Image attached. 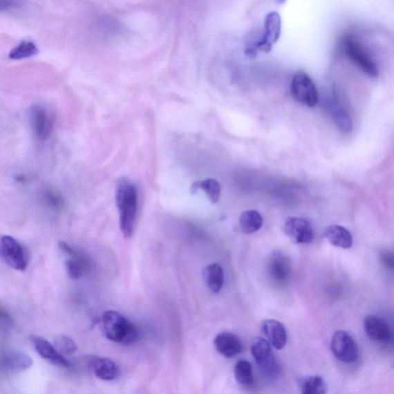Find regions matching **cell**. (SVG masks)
Here are the masks:
<instances>
[{
	"instance_id": "cell-21",
	"label": "cell",
	"mask_w": 394,
	"mask_h": 394,
	"mask_svg": "<svg viewBox=\"0 0 394 394\" xmlns=\"http://www.w3.org/2000/svg\"><path fill=\"white\" fill-rule=\"evenodd\" d=\"M66 269L71 279L77 280L89 270V263L86 258L76 250L70 259L66 261Z\"/></svg>"
},
{
	"instance_id": "cell-24",
	"label": "cell",
	"mask_w": 394,
	"mask_h": 394,
	"mask_svg": "<svg viewBox=\"0 0 394 394\" xmlns=\"http://www.w3.org/2000/svg\"><path fill=\"white\" fill-rule=\"evenodd\" d=\"M328 386L321 376L305 377L301 383V394H327Z\"/></svg>"
},
{
	"instance_id": "cell-9",
	"label": "cell",
	"mask_w": 394,
	"mask_h": 394,
	"mask_svg": "<svg viewBox=\"0 0 394 394\" xmlns=\"http://www.w3.org/2000/svg\"><path fill=\"white\" fill-rule=\"evenodd\" d=\"M328 110L332 122L343 133H349L353 130V118L341 93L337 88L332 90L328 101Z\"/></svg>"
},
{
	"instance_id": "cell-14",
	"label": "cell",
	"mask_w": 394,
	"mask_h": 394,
	"mask_svg": "<svg viewBox=\"0 0 394 394\" xmlns=\"http://www.w3.org/2000/svg\"><path fill=\"white\" fill-rule=\"evenodd\" d=\"M31 341L40 357L53 364L63 366L65 368H71V362L46 339L39 336H32Z\"/></svg>"
},
{
	"instance_id": "cell-25",
	"label": "cell",
	"mask_w": 394,
	"mask_h": 394,
	"mask_svg": "<svg viewBox=\"0 0 394 394\" xmlns=\"http://www.w3.org/2000/svg\"><path fill=\"white\" fill-rule=\"evenodd\" d=\"M234 377L237 382L244 386H249L254 383L252 366L244 359H241L234 366Z\"/></svg>"
},
{
	"instance_id": "cell-19",
	"label": "cell",
	"mask_w": 394,
	"mask_h": 394,
	"mask_svg": "<svg viewBox=\"0 0 394 394\" xmlns=\"http://www.w3.org/2000/svg\"><path fill=\"white\" fill-rule=\"evenodd\" d=\"M203 278H205L207 288L213 293H219L224 283L223 270L219 264L213 263L208 265L205 271H203Z\"/></svg>"
},
{
	"instance_id": "cell-29",
	"label": "cell",
	"mask_w": 394,
	"mask_h": 394,
	"mask_svg": "<svg viewBox=\"0 0 394 394\" xmlns=\"http://www.w3.org/2000/svg\"><path fill=\"white\" fill-rule=\"evenodd\" d=\"M12 325V319L8 310L0 308V329L3 330H9Z\"/></svg>"
},
{
	"instance_id": "cell-6",
	"label": "cell",
	"mask_w": 394,
	"mask_h": 394,
	"mask_svg": "<svg viewBox=\"0 0 394 394\" xmlns=\"http://www.w3.org/2000/svg\"><path fill=\"white\" fill-rule=\"evenodd\" d=\"M290 91L292 97L299 103L315 107L319 102V94L314 81L308 73L298 72L292 79Z\"/></svg>"
},
{
	"instance_id": "cell-10",
	"label": "cell",
	"mask_w": 394,
	"mask_h": 394,
	"mask_svg": "<svg viewBox=\"0 0 394 394\" xmlns=\"http://www.w3.org/2000/svg\"><path fill=\"white\" fill-rule=\"evenodd\" d=\"M283 232L297 244H308L314 239L310 223L301 217H288L283 223Z\"/></svg>"
},
{
	"instance_id": "cell-13",
	"label": "cell",
	"mask_w": 394,
	"mask_h": 394,
	"mask_svg": "<svg viewBox=\"0 0 394 394\" xmlns=\"http://www.w3.org/2000/svg\"><path fill=\"white\" fill-rule=\"evenodd\" d=\"M32 359L23 351L6 350L0 353V368L10 373H21L32 366Z\"/></svg>"
},
{
	"instance_id": "cell-16",
	"label": "cell",
	"mask_w": 394,
	"mask_h": 394,
	"mask_svg": "<svg viewBox=\"0 0 394 394\" xmlns=\"http://www.w3.org/2000/svg\"><path fill=\"white\" fill-rule=\"evenodd\" d=\"M261 330L268 342L276 350H282L288 343V332L284 326L276 320L264 321Z\"/></svg>"
},
{
	"instance_id": "cell-5",
	"label": "cell",
	"mask_w": 394,
	"mask_h": 394,
	"mask_svg": "<svg viewBox=\"0 0 394 394\" xmlns=\"http://www.w3.org/2000/svg\"><path fill=\"white\" fill-rule=\"evenodd\" d=\"M281 33V17L277 12L268 13L265 19V32L260 41L247 47L246 54L254 57L258 52L268 53L276 43Z\"/></svg>"
},
{
	"instance_id": "cell-7",
	"label": "cell",
	"mask_w": 394,
	"mask_h": 394,
	"mask_svg": "<svg viewBox=\"0 0 394 394\" xmlns=\"http://www.w3.org/2000/svg\"><path fill=\"white\" fill-rule=\"evenodd\" d=\"M0 257L9 267L19 271H24L28 263L24 247L8 235L0 236Z\"/></svg>"
},
{
	"instance_id": "cell-11",
	"label": "cell",
	"mask_w": 394,
	"mask_h": 394,
	"mask_svg": "<svg viewBox=\"0 0 394 394\" xmlns=\"http://www.w3.org/2000/svg\"><path fill=\"white\" fill-rule=\"evenodd\" d=\"M30 118L32 130L37 139H48L54 126V119L50 111L42 106H34L31 109Z\"/></svg>"
},
{
	"instance_id": "cell-30",
	"label": "cell",
	"mask_w": 394,
	"mask_h": 394,
	"mask_svg": "<svg viewBox=\"0 0 394 394\" xmlns=\"http://www.w3.org/2000/svg\"><path fill=\"white\" fill-rule=\"evenodd\" d=\"M22 2L16 0H0V11H8L18 8Z\"/></svg>"
},
{
	"instance_id": "cell-26",
	"label": "cell",
	"mask_w": 394,
	"mask_h": 394,
	"mask_svg": "<svg viewBox=\"0 0 394 394\" xmlns=\"http://www.w3.org/2000/svg\"><path fill=\"white\" fill-rule=\"evenodd\" d=\"M38 53L37 46L32 41L25 40L10 51L9 58L12 60H20L35 57Z\"/></svg>"
},
{
	"instance_id": "cell-22",
	"label": "cell",
	"mask_w": 394,
	"mask_h": 394,
	"mask_svg": "<svg viewBox=\"0 0 394 394\" xmlns=\"http://www.w3.org/2000/svg\"><path fill=\"white\" fill-rule=\"evenodd\" d=\"M203 189L208 196L210 202L215 205L220 200L221 187L220 182L215 179L208 178L203 181H196L193 183L191 193L195 194L198 189Z\"/></svg>"
},
{
	"instance_id": "cell-17",
	"label": "cell",
	"mask_w": 394,
	"mask_h": 394,
	"mask_svg": "<svg viewBox=\"0 0 394 394\" xmlns=\"http://www.w3.org/2000/svg\"><path fill=\"white\" fill-rule=\"evenodd\" d=\"M91 370L101 380L111 382L120 376V369L117 364L107 357H95L90 362Z\"/></svg>"
},
{
	"instance_id": "cell-18",
	"label": "cell",
	"mask_w": 394,
	"mask_h": 394,
	"mask_svg": "<svg viewBox=\"0 0 394 394\" xmlns=\"http://www.w3.org/2000/svg\"><path fill=\"white\" fill-rule=\"evenodd\" d=\"M323 235L332 245L339 248L349 249L353 246V236L348 229L339 225L326 227Z\"/></svg>"
},
{
	"instance_id": "cell-28",
	"label": "cell",
	"mask_w": 394,
	"mask_h": 394,
	"mask_svg": "<svg viewBox=\"0 0 394 394\" xmlns=\"http://www.w3.org/2000/svg\"><path fill=\"white\" fill-rule=\"evenodd\" d=\"M44 199L47 205L54 209H59L63 205L62 197L51 190L45 193Z\"/></svg>"
},
{
	"instance_id": "cell-1",
	"label": "cell",
	"mask_w": 394,
	"mask_h": 394,
	"mask_svg": "<svg viewBox=\"0 0 394 394\" xmlns=\"http://www.w3.org/2000/svg\"><path fill=\"white\" fill-rule=\"evenodd\" d=\"M115 200L120 213V225L126 238L133 234L138 207V189L127 179H122L118 183Z\"/></svg>"
},
{
	"instance_id": "cell-4",
	"label": "cell",
	"mask_w": 394,
	"mask_h": 394,
	"mask_svg": "<svg viewBox=\"0 0 394 394\" xmlns=\"http://www.w3.org/2000/svg\"><path fill=\"white\" fill-rule=\"evenodd\" d=\"M344 49L346 57L369 77H376L379 74L375 60L362 42L350 34L344 38Z\"/></svg>"
},
{
	"instance_id": "cell-20",
	"label": "cell",
	"mask_w": 394,
	"mask_h": 394,
	"mask_svg": "<svg viewBox=\"0 0 394 394\" xmlns=\"http://www.w3.org/2000/svg\"><path fill=\"white\" fill-rule=\"evenodd\" d=\"M239 223L243 234H252L262 228L263 220L259 212L250 209L241 215Z\"/></svg>"
},
{
	"instance_id": "cell-2",
	"label": "cell",
	"mask_w": 394,
	"mask_h": 394,
	"mask_svg": "<svg viewBox=\"0 0 394 394\" xmlns=\"http://www.w3.org/2000/svg\"><path fill=\"white\" fill-rule=\"evenodd\" d=\"M101 323L106 337L113 342L130 345L138 341V328L118 311H106L102 317Z\"/></svg>"
},
{
	"instance_id": "cell-27",
	"label": "cell",
	"mask_w": 394,
	"mask_h": 394,
	"mask_svg": "<svg viewBox=\"0 0 394 394\" xmlns=\"http://www.w3.org/2000/svg\"><path fill=\"white\" fill-rule=\"evenodd\" d=\"M54 346L62 355H71L78 349L77 345L73 339L64 335L59 336L55 339Z\"/></svg>"
},
{
	"instance_id": "cell-12",
	"label": "cell",
	"mask_w": 394,
	"mask_h": 394,
	"mask_svg": "<svg viewBox=\"0 0 394 394\" xmlns=\"http://www.w3.org/2000/svg\"><path fill=\"white\" fill-rule=\"evenodd\" d=\"M364 328L366 335L373 341L384 344L393 342L392 330L383 318L375 315L366 317Z\"/></svg>"
},
{
	"instance_id": "cell-3",
	"label": "cell",
	"mask_w": 394,
	"mask_h": 394,
	"mask_svg": "<svg viewBox=\"0 0 394 394\" xmlns=\"http://www.w3.org/2000/svg\"><path fill=\"white\" fill-rule=\"evenodd\" d=\"M251 353L262 376L274 380L281 375V366L268 339L256 338L251 344Z\"/></svg>"
},
{
	"instance_id": "cell-8",
	"label": "cell",
	"mask_w": 394,
	"mask_h": 394,
	"mask_svg": "<svg viewBox=\"0 0 394 394\" xmlns=\"http://www.w3.org/2000/svg\"><path fill=\"white\" fill-rule=\"evenodd\" d=\"M330 348L335 357L343 363L351 364L358 359V346L348 332H335L331 339Z\"/></svg>"
},
{
	"instance_id": "cell-15",
	"label": "cell",
	"mask_w": 394,
	"mask_h": 394,
	"mask_svg": "<svg viewBox=\"0 0 394 394\" xmlns=\"http://www.w3.org/2000/svg\"><path fill=\"white\" fill-rule=\"evenodd\" d=\"M214 344L216 351L227 358L238 355L243 349L240 337L230 332H222L217 335Z\"/></svg>"
},
{
	"instance_id": "cell-23",
	"label": "cell",
	"mask_w": 394,
	"mask_h": 394,
	"mask_svg": "<svg viewBox=\"0 0 394 394\" xmlns=\"http://www.w3.org/2000/svg\"><path fill=\"white\" fill-rule=\"evenodd\" d=\"M270 274L274 279L279 283L286 281L290 275V266L286 258L276 256L270 264Z\"/></svg>"
}]
</instances>
